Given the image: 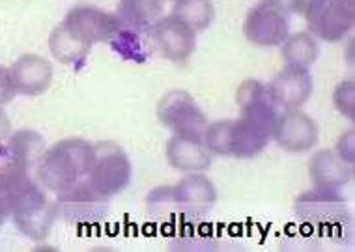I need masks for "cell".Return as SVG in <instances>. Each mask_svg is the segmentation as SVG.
<instances>
[{
    "mask_svg": "<svg viewBox=\"0 0 355 252\" xmlns=\"http://www.w3.org/2000/svg\"><path fill=\"white\" fill-rule=\"evenodd\" d=\"M123 30L118 15L96 6H75L51 32L49 49L56 60L75 64L96 44H110Z\"/></svg>",
    "mask_w": 355,
    "mask_h": 252,
    "instance_id": "obj_1",
    "label": "cell"
},
{
    "mask_svg": "<svg viewBox=\"0 0 355 252\" xmlns=\"http://www.w3.org/2000/svg\"><path fill=\"white\" fill-rule=\"evenodd\" d=\"M96 148L83 138H64L45 150L36 165V179L45 191H66L83 179H88Z\"/></svg>",
    "mask_w": 355,
    "mask_h": 252,
    "instance_id": "obj_2",
    "label": "cell"
},
{
    "mask_svg": "<svg viewBox=\"0 0 355 252\" xmlns=\"http://www.w3.org/2000/svg\"><path fill=\"white\" fill-rule=\"evenodd\" d=\"M202 141L211 155L254 159L270 146L271 135L239 118L208 123Z\"/></svg>",
    "mask_w": 355,
    "mask_h": 252,
    "instance_id": "obj_3",
    "label": "cell"
},
{
    "mask_svg": "<svg viewBox=\"0 0 355 252\" xmlns=\"http://www.w3.org/2000/svg\"><path fill=\"white\" fill-rule=\"evenodd\" d=\"M12 219L21 234L34 241H43L55 226L58 209L56 202H51L47 198L42 185L32 178L13 206Z\"/></svg>",
    "mask_w": 355,
    "mask_h": 252,
    "instance_id": "obj_4",
    "label": "cell"
},
{
    "mask_svg": "<svg viewBox=\"0 0 355 252\" xmlns=\"http://www.w3.org/2000/svg\"><path fill=\"white\" fill-rule=\"evenodd\" d=\"M94 148L96 155L88 174V181L103 197H116L131 183V176H133L131 161L123 148L114 142H98L94 144Z\"/></svg>",
    "mask_w": 355,
    "mask_h": 252,
    "instance_id": "obj_5",
    "label": "cell"
},
{
    "mask_svg": "<svg viewBox=\"0 0 355 252\" xmlns=\"http://www.w3.org/2000/svg\"><path fill=\"white\" fill-rule=\"evenodd\" d=\"M58 217L73 226H96L109 215V198L94 189L88 179L56 195Z\"/></svg>",
    "mask_w": 355,
    "mask_h": 252,
    "instance_id": "obj_6",
    "label": "cell"
},
{
    "mask_svg": "<svg viewBox=\"0 0 355 252\" xmlns=\"http://www.w3.org/2000/svg\"><path fill=\"white\" fill-rule=\"evenodd\" d=\"M157 118L178 136L204 138V131L208 127V118L200 111V107L185 90H172L161 98L157 105Z\"/></svg>",
    "mask_w": 355,
    "mask_h": 252,
    "instance_id": "obj_7",
    "label": "cell"
},
{
    "mask_svg": "<svg viewBox=\"0 0 355 252\" xmlns=\"http://www.w3.org/2000/svg\"><path fill=\"white\" fill-rule=\"evenodd\" d=\"M243 34L257 47H279L290 34L288 8L279 0L260 2L247 13Z\"/></svg>",
    "mask_w": 355,
    "mask_h": 252,
    "instance_id": "obj_8",
    "label": "cell"
},
{
    "mask_svg": "<svg viewBox=\"0 0 355 252\" xmlns=\"http://www.w3.org/2000/svg\"><path fill=\"white\" fill-rule=\"evenodd\" d=\"M355 0H322L306 13L309 34L316 39L337 44L354 30Z\"/></svg>",
    "mask_w": 355,
    "mask_h": 252,
    "instance_id": "obj_9",
    "label": "cell"
},
{
    "mask_svg": "<svg viewBox=\"0 0 355 252\" xmlns=\"http://www.w3.org/2000/svg\"><path fill=\"white\" fill-rule=\"evenodd\" d=\"M168 189H171L174 213L187 221H198L206 217L217 202L215 185L209 181V178L198 172L185 176Z\"/></svg>",
    "mask_w": 355,
    "mask_h": 252,
    "instance_id": "obj_10",
    "label": "cell"
},
{
    "mask_svg": "<svg viewBox=\"0 0 355 252\" xmlns=\"http://www.w3.org/2000/svg\"><path fill=\"white\" fill-rule=\"evenodd\" d=\"M271 138H275L277 146L288 154H306L316 148L320 141L318 123L300 109L284 111L277 116Z\"/></svg>",
    "mask_w": 355,
    "mask_h": 252,
    "instance_id": "obj_11",
    "label": "cell"
},
{
    "mask_svg": "<svg viewBox=\"0 0 355 252\" xmlns=\"http://www.w3.org/2000/svg\"><path fill=\"white\" fill-rule=\"evenodd\" d=\"M294 211L300 217V221L305 224L327 228L340 224L348 213V208H346V200L340 197L338 191L316 187L295 200Z\"/></svg>",
    "mask_w": 355,
    "mask_h": 252,
    "instance_id": "obj_12",
    "label": "cell"
},
{
    "mask_svg": "<svg viewBox=\"0 0 355 252\" xmlns=\"http://www.w3.org/2000/svg\"><path fill=\"white\" fill-rule=\"evenodd\" d=\"M150 34L161 55L174 64L187 62L196 49V32L174 15L157 19Z\"/></svg>",
    "mask_w": 355,
    "mask_h": 252,
    "instance_id": "obj_13",
    "label": "cell"
},
{
    "mask_svg": "<svg viewBox=\"0 0 355 252\" xmlns=\"http://www.w3.org/2000/svg\"><path fill=\"white\" fill-rule=\"evenodd\" d=\"M266 87H268L271 101L275 103L277 109L294 111V109H301L311 99L314 80L306 68L286 66Z\"/></svg>",
    "mask_w": 355,
    "mask_h": 252,
    "instance_id": "obj_14",
    "label": "cell"
},
{
    "mask_svg": "<svg viewBox=\"0 0 355 252\" xmlns=\"http://www.w3.org/2000/svg\"><path fill=\"white\" fill-rule=\"evenodd\" d=\"M241 120L257 125L260 129L273 133V125L277 122V107L271 101L268 87L260 80H245L241 82L236 93Z\"/></svg>",
    "mask_w": 355,
    "mask_h": 252,
    "instance_id": "obj_15",
    "label": "cell"
},
{
    "mask_svg": "<svg viewBox=\"0 0 355 252\" xmlns=\"http://www.w3.org/2000/svg\"><path fill=\"white\" fill-rule=\"evenodd\" d=\"M17 93L42 96L53 82V64L40 55H23L10 68Z\"/></svg>",
    "mask_w": 355,
    "mask_h": 252,
    "instance_id": "obj_16",
    "label": "cell"
},
{
    "mask_svg": "<svg viewBox=\"0 0 355 252\" xmlns=\"http://www.w3.org/2000/svg\"><path fill=\"white\" fill-rule=\"evenodd\" d=\"M309 176L314 187L340 191L354 179V166L331 150H320L309 161Z\"/></svg>",
    "mask_w": 355,
    "mask_h": 252,
    "instance_id": "obj_17",
    "label": "cell"
},
{
    "mask_svg": "<svg viewBox=\"0 0 355 252\" xmlns=\"http://www.w3.org/2000/svg\"><path fill=\"white\" fill-rule=\"evenodd\" d=\"M166 161L180 172H204L211 166V154L200 138L174 135L166 142Z\"/></svg>",
    "mask_w": 355,
    "mask_h": 252,
    "instance_id": "obj_18",
    "label": "cell"
},
{
    "mask_svg": "<svg viewBox=\"0 0 355 252\" xmlns=\"http://www.w3.org/2000/svg\"><path fill=\"white\" fill-rule=\"evenodd\" d=\"M45 150H47L45 141L40 133L32 129H21L0 144V161H12L26 168H32L42 159Z\"/></svg>",
    "mask_w": 355,
    "mask_h": 252,
    "instance_id": "obj_19",
    "label": "cell"
},
{
    "mask_svg": "<svg viewBox=\"0 0 355 252\" xmlns=\"http://www.w3.org/2000/svg\"><path fill=\"white\" fill-rule=\"evenodd\" d=\"M31 179V168L12 161H0V226L12 217L19 195Z\"/></svg>",
    "mask_w": 355,
    "mask_h": 252,
    "instance_id": "obj_20",
    "label": "cell"
},
{
    "mask_svg": "<svg viewBox=\"0 0 355 252\" xmlns=\"http://www.w3.org/2000/svg\"><path fill=\"white\" fill-rule=\"evenodd\" d=\"M163 0H120L116 15L125 28L144 34L152 30L157 19L163 17Z\"/></svg>",
    "mask_w": 355,
    "mask_h": 252,
    "instance_id": "obj_21",
    "label": "cell"
},
{
    "mask_svg": "<svg viewBox=\"0 0 355 252\" xmlns=\"http://www.w3.org/2000/svg\"><path fill=\"white\" fill-rule=\"evenodd\" d=\"M282 60L286 66H297V68H311L320 56L318 39L311 36L309 32H295L288 34V37L281 45Z\"/></svg>",
    "mask_w": 355,
    "mask_h": 252,
    "instance_id": "obj_22",
    "label": "cell"
},
{
    "mask_svg": "<svg viewBox=\"0 0 355 252\" xmlns=\"http://www.w3.org/2000/svg\"><path fill=\"white\" fill-rule=\"evenodd\" d=\"M172 15L195 32H202L214 23L215 8L211 0H176Z\"/></svg>",
    "mask_w": 355,
    "mask_h": 252,
    "instance_id": "obj_23",
    "label": "cell"
},
{
    "mask_svg": "<svg viewBox=\"0 0 355 252\" xmlns=\"http://www.w3.org/2000/svg\"><path fill=\"white\" fill-rule=\"evenodd\" d=\"M333 103L337 111L343 114L346 120L354 122L355 120V82L354 79L343 80L335 92H333Z\"/></svg>",
    "mask_w": 355,
    "mask_h": 252,
    "instance_id": "obj_24",
    "label": "cell"
},
{
    "mask_svg": "<svg viewBox=\"0 0 355 252\" xmlns=\"http://www.w3.org/2000/svg\"><path fill=\"white\" fill-rule=\"evenodd\" d=\"M17 93L15 82H13L12 71L6 66H0V107L12 103Z\"/></svg>",
    "mask_w": 355,
    "mask_h": 252,
    "instance_id": "obj_25",
    "label": "cell"
},
{
    "mask_svg": "<svg viewBox=\"0 0 355 252\" xmlns=\"http://www.w3.org/2000/svg\"><path fill=\"white\" fill-rule=\"evenodd\" d=\"M354 129H348L337 142V152L335 154L343 161H346L348 165L354 166L355 163V144H354Z\"/></svg>",
    "mask_w": 355,
    "mask_h": 252,
    "instance_id": "obj_26",
    "label": "cell"
},
{
    "mask_svg": "<svg viewBox=\"0 0 355 252\" xmlns=\"http://www.w3.org/2000/svg\"><path fill=\"white\" fill-rule=\"evenodd\" d=\"M322 0H288V4H290V10L294 13H300L305 17L306 13L311 12L314 6H318Z\"/></svg>",
    "mask_w": 355,
    "mask_h": 252,
    "instance_id": "obj_27",
    "label": "cell"
},
{
    "mask_svg": "<svg viewBox=\"0 0 355 252\" xmlns=\"http://www.w3.org/2000/svg\"><path fill=\"white\" fill-rule=\"evenodd\" d=\"M10 133H12V122H10L6 112L0 109V144L6 141Z\"/></svg>",
    "mask_w": 355,
    "mask_h": 252,
    "instance_id": "obj_28",
    "label": "cell"
},
{
    "mask_svg": "<svg viewBox=\"0 0 355 252\" xmlns=\"http://www.w3.org/2000/svg\"><path fill=\"white\" fill-rule=\"evenodd\" d=\"M163 2H165V0H163ZM174 2H176V0H174Z\"/></svg>",
    "mask_w": 355,
    "mask_h": 252,
    "instance_id": "obj_29",
    "label": "cell"
}]
</instances>
